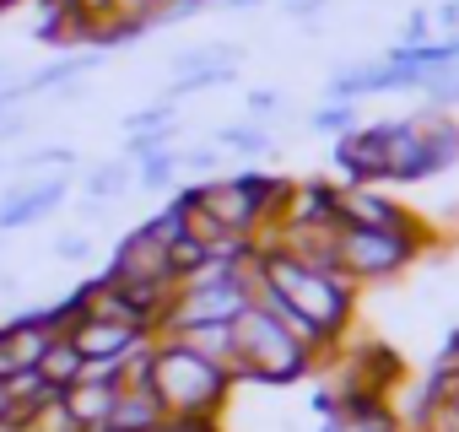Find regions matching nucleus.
<instances>
[{
    "mask_svg": "<svg viewBox=\"0 0 459 432\" xmlns=\"http://www.w3.org/2000/svg\"><path fill=\"white\" fill-rule=\"evenodd\" d=\"M389 178H400V184L427 178V130H421V119L389 125Z\"/></svg>",
    "mask_w": 459,
    "mask_h": 432,
    "instance_id": "11",
    "label": "nucleus"
},
{
    "mask_svg": "<svg viewBox=\"0 0 459 432\" xmlns=\"http://www.w3.org/2000/svg\"><path fill=\"white\" fill-rule=\"evenodd\" d=\"M152 6H157V0H108L114 17H130V22H141V28H146V12H152Z\"/></svg>",
    "mask_w": 459,
    "mask_h": 432,
    "instance_id": "27",
    "label": "nucleus"
},
{
    "mask_svg": "<svg viewBox=\"0 0 459 432\" xmlns=\"http://www.w3.org/2000/svg\"><path fill=\"white\" fill-rule=\"evenodd\" d=\"M168 341L189 346L195 357H205V362H216V367H227V373L238 378V341H233V324H184V330H173Z\"/></svg>",
    "mask_w": 459,
    "mask_h": 432,
    "instance_id": "12",
    "label": "nucleus"
},
{
    "mask_svg": "<svg viewBox=\"0 0 459 432\" xmlns=\"http://www.w3.org/2000/svg\"><path fill=\"white\" fill-rule=\"evenodd\" d=\"M233 341H238V378H265V384H292L314 367V351L303 341H292L260 303H249L233 319Z\"/></svg>",
    "mask_w": 459,
    "mask_h": 432,
    "instance_id": "3",
    "label": "nucleus"
},
{
    "mask_svg": "<svg viewBox=\"0 0 459 432\" xmlns=\"http://www.w3.org/2000/svg\"><path fill=\"white\" fill-rule=\"evenodd\" d=\"M0 427H17V400H12L6 378H0Z\"/></svg>",
    "mask_w": 459,
    "mask_h": 432,
    "instance_id": "29",
    "label": "nucleus"
},
{
    "mask_svg": "<svg viewBox=\"0 0 459 432\" xmlns=\"http://www.w3.org/2000/svg\"><path fill=\"white\" fill-rule=\"evenodd\" d=\"M141 228H146V233H152L162 249H173V244L189 233V205H184V194H178V200H168V205L152 216V222H141Z\"/></svg>",
    "mask_w": 459,
    "mask_h": 432,
    "instance_id": "18",
    "label": "nucleus"
},
{
    "mask_svg": "<svg viewBox=\"0 0 459 432\" xmlns=\"http://www.w3.org/2000/svg\"><path fill=\"white\" fill-rule=\"evenodd\" d=\"M335 222H341V228H373V233L416 228L411 216H405L389 194H378L373 184H346V189H335Z\"/></svg>",
    "mask_w": 459,
    "mask_h": 432,
    "instance_id": "7",
    "label": "nucleus"
},
{
    "mask_svg": "<svg viewBox=\"0 0 459 432\" xmlns=\"http://www.w3.org/2000/svg\"><path fill=\"white\" fill-rule=\"evenodd\" d=\"M65 335H71V346H76L87 362H114V357L135 351L152 330H130V324H114V319H76Z\"/></svg>",
    "mask_w": 459,
    "mask_h": 432,
    "instance_id": "9",
    "label": "nucleus"
},
{
    "mask_svg": "<svg viewBox=\"0 0 459 432\" xmlns=\"http://www.w3.org/2000/svg\"><path fill=\"white\" fill-rule=\"evenodd\" d=\"M211 146L216 151H233V157H271V130L265 125H255V119H238V125H221L216 135H211Z\"/></svg>",
    "mask_w": 459,
    "mask_h": 432,
    "instance_id": "15",
    "label": "nucleus"
},
{
    "mask_svg": "<svg viewBox=\"0 0 459 432\" xmlns=\"http://www.w3.org/2000/svg\"><path fill=\"white\" fill-rule=\"evenodd\" d=\"M216 162H221L216 146H184L178 151V173H216Z\"/></svg>",
    "mask_w": 459,
    "mask_h": 432,
    "instance_id": "24",
    "label": "nucleus"
},
{
    "mask_svg": "<svg viewBox=\"0 0 459 432\" xmlns=\"http://www.w3.org/2000/svg\"><path fill=\"white\" fill-rule=\"evenodd\" d=\"M173 178H178V146H162V151L135 162V184L141 189H168Z\"/></svg>",
    "mask_w": 459,
    "mask_h": 432,
    "instance_id": "19",
    "label": "nucleus"
},
{
    "mask_svg": "<svg viewBox=\"0 0 459 432\" xmlns=\"http://www.w3.org/2000/svg\"><path fill=\"white\" fill-rule=\"evenodd\" d=\"M71 162H76L71 146H44V151H28V157H22V173H33V168H65V173H71Z\"/></svg>",
    "mask_w": 459,
    "mask_h": 432,
    "instance_id": "23",
    "label": "nucleus"
},
{
    "mask_svg": "<svg viewBox=\"0 0 459 432\" xmlns=\"http://www.w3.org/2000/svg\"><path fill=\"white\" fill-rule=\"evenodd\" d=\"M432 28H443L448 39H459V0H443V6L432 12Z\"/></svg>",
    "mask_w": 459,
    "mask_h": 432,
    "instance_id": "28",
    "label": "nucleus"
},
{
    "mask_svg": "<svg viewBox=\"0 0 459 432\" xmlns=\"http://www.w3.org/2000/svg\"><path fill=\"white\" fill-rule=\"evenodd\" d=\"M168 421V410L157 405V394L146 384H119L114 410H108V432H157Z\"/></svg>",
    "mask_w": 459,
    "mask_h": 432,
    "instance_id": "10",
    "label": "nucleus"
},
{
    "mask_svg": "<svg viewBox=\"0 0 459 432\" xmlns=\"http://www.w3.org/2000/svg\"><path fill=\"white\" fill-rule=\"evenodd\" d=\"M125 130H130V135H152V130H173V98H162V103H152V108H135V114L125 119Z\"/></svg>",
    "mask_w": 459,
    "mask_h": 432,
    "instance_id": "20",
    "label": "nucleus"
},
{
    "mask_svg": "<svg viewBox=\"0 0 459 432\" xmlns=\"http://www.w3.org/2000/svg\"><path fill=\"white\" fill-rule=\"evenodd\" d=\"M103 276L114 287H178V276L168 265V249L146 228H135L130 238H119V249H114V260H108Z\"/></svg>",
    "mask_w": 459,
    "mask_h": 432,
    "instance_id": "5",
    "label": "nucleus"
},
{
    "mask_svg": "<svg viewBox=\"0 0 459 432\" xmlns=\"http://www.w3.org/2000/svg\"><path fill=\"white\" fill-rule=\"evenodd\" d=\"M221 6H233V12H249V6H265V0H221Z\"/></svg>",
    "mask_w": 459,
    "mask_h": 432,
    "instance_id": "32",
    "label": "nucleus"
},
{
    "mask_svg": "<svg viewBox=\"0 0 459 432\" xmlns=\"http://www.w3.org/2000/svg\"><path fill=\"white\" fill-rule=\"evenodd\" d=\"M314 130H330V135H346V130H357V114H351V103H330V108H319V114H314Z\"/></svg>",
    "mask_w": 459,
    "mask_h": 432,
    "instance_id": "22",
    "label": "nucleus"
},
{
    "mask_svg": "<svg viewBox=\"0 0 459 432\" xmlns=\"http://www.w3.org/2000/svg\"><path fill=\"white\" fill-rule=\"evenodd\" d=\"M82 362H87V357L71 346V335H55V341H49V351L39 357V373H44V384H55V389H71V384L82 378Z\"/></svg>",
    "mask_w": 459,
    "mask_h": 432,
    "instance_id": "16",
    "label": "nucleus"
},
{
    "mask_svg": "<svg viewBox=\"0 0 459 432\" xmlns=\"http://www.w3.org/2000/svg\"><path fill=\"white\" fill-rule=\"evenodd\" d=\"M17 98H22L17 87H0V114H12V108H17Z\"/></svg>",
    "mask_w": 459,
    "mask_h": 432,
    "instance_id": "31",
    "label": "nucleus"
},
{
    "mask_svg": "<svg viewBox=\"0 0 459 432\" xmlns=\"http://www.w3.org/2000/svg\"><path fill=\"white\" fill-rule=\"evenodd\" d=\"M335 162L346 168L351 184H373V178H389V125H373V130H346L335 141Z\"/></svg>",
    "mask_w": 459,
    "mask_h": 432,
    "instance_id": "8",
    "label": "nucleus"
},
{
    "mask_svg": "<svg viewBox=\"0 0 459 432\" xmlns=\"http://www.w3.org/2000/svg\"><path fill=\"white\" fill-rule=\"evenodd\" d=\"M55 255L76 265V260H87V255H92V238H87V233H65V238H55Z\"/></svg>",
    "mask_w": 459,
    "mask_h": 432,
    "instance_id": "26",
    "label": "nucleus"
},
{
    "mask_svg": "<svg viewBox=\"0 0 459 432\" xmlns=\"http://www.w3.org/2000/svg\"><path fill=\"white\" fill-rule=\"evenodd\" d=\"M12 6H22V0H0V12H12Z\"/></svg>",
    "mask_w": 459,
    "mask_h": 432,
    "instance_id": "33",
    "label": "nucleus"
},
{
    "mask_svg": "<svg viewBox=\"0 0 459 432\" xmlns=\"http://www.w3.org/2000/svg\"><path fill=\"white\" fill-rule=\"evenodd\" d=\"M114 394H119V384H92V378H76L71 389H60V405H65V416L87 432V427H108Z\"/></svg>",
    "mask_w": 459,
    "mask_h": 432,
    "instance_id": "13",
    "label": "nucleus"
},
{
    "mask_svg": "<svg viewBox=\"0 0 459 432\" xmlns=\"http://www.w3.org/2000/svg\"><path fill=\"white\" fill-rule=\"evenodd\" d=\"M130 178H135V173H130V162H125V157H114V162H98V168L87 173V200H92V205H103V200H119V194L130 189Z\"/></svg>",
    "mask_w": 459,
    "mask_h": 432,
    "instance_id": "17",
    "label": "nucleus"
},
{
    "mask_svg": "<svg viewBox=\"0 0 459 432\" xmlns=\"http://www.w3.org/2000/svg\"><path fill=\"white\" fill-rule=\"evenodd\" d=\"M98 65H103V55H98V49H87V55H60V60H49L44 71H33L17 92H22V98H39V92H65L71 82H82V76H87V71H98Z\"/></svg>",
    "mask_w": 459,
    "mask_h": 432,
    "instance_id": "14",
    "label": "nucleus"
},
{
    "mask_svg": "<svg viewBox=\"0 0 459 432\" xmlns=\"http://www.w3.org/2000/svg\"><path fill=\"white\" fill-rule=\"evenodd\" d=\"M71 194V178L65 173H49V178H33V184H12L0 194V233H17V228H33L44 222L49 211H60Z\"/></svg>",
    "mask_w": 459,
    "mask_h": 432,
    "instance_id": "6",
    "label": "nucleus"
},
{
    "mask_svg": "<svg viewBox=\"0 0 459 432\" xmlns=\"http://www.w3.org/2000/svg\"><path fill=\"white\" fill-rule=\"evenodd\" d=\"M281 108H287V103H281V92H271V87H255V92H249V119H255V125L276 119Z\"/></svg>",
    "mask_w": 459,
    "mask_h": 432,
    "instance_id": "25",
    "label": "nucleus"
},
{
    "mask_svg": "<svg viewBox=\"0 0 459 432\" xmlns=\"http://www.w3.org/2000/svg\"><path fill=\"white\" fill-rule=\"evenodd\" d=\"M0 432H17V427H0Z\"/></svg>",
    "mask_w": 459,
    "mask_h": 432,
    "instance_id": "35",
    "label": "nucleus"
},
{
    "mask_svg": "<svg viewBox=\"0 0 459 432\" xmlns=\"http://www.w3.org/2000/svg\"><path fill=\"white\" fill-rule=\"evenodd\" d=\"M146 389L157 394V405L168 416H221L227 389H233V373L205 362V357H195L189 346H178L168 335H157Z\"/></svg>",
    "mask_w": 459,
    "mask_h": 432,
    "instance_id": "1",
    "label": "nucleus"
},
{
    "mask_svg": "<svg viewBox=\"0 0 459 432\" xmlns=\"http://www.w3.org/2000/svg\"><path fill=\"white\" fill-rule=\"evenodd\" d=\"M416 255H421V233H416V228H400V233L341 228V233H335V265H341L346 281H384V276H400Z\"/></svg>",
    "mask_w": 459,
    "mask_h": 432,
    "instance_id": "4",
    "label": "nucleus"
},
{
    "mask_svg": "<svg viewBox=\"0 0 459 432\" xmlns=\"http://www.w3.org/2000/svg\"><path fill=\"white\" fill-rule=\"evenodd\" d=\"M0 87H12V82H6V65H0Z\"/></svg>",
    "mask_w": 459,
    "mask_h": 432,
    "instance_id": "34",
    "label": "nucleus"
},
{
    "mask_svg": "<svg viewBox=\"0 0 459 432\" xmlns=\"http://www.w3.org/2000/svg\"><path fill=\"white\" fill-rule=\"evenodd\" d=\"M255 265H260V281L281 303H292L319 335H330V341L341 335V324L351 319V303H357V281H346L341 271H308L292 255H260Z\"/></svg>",
    "mask_w": 459,
    "mask_h": 432,
    "instance_id": "2",
    "label": "nucleus"
},
{
    "mask_svg": "<svg viewBox=\"0 0 459 432\" xmlns=\"http://www.w3.org/2000/svg\"><path fill=\"white\" fill-rule=\"evenodd\" d=\"M432 39V12L427 6H411V17H405V28H400V49H416V44H427Z\"/></svg>",
    "mask_w": 459,
    "mask_h": 432,
    "instance_id": "21",
    "label": "nucleus"
},
{
    "mask_svg": "<svg viewBox=\"0 0 459 432\" xmlns=\"http://www.w3.org/2000/svg\"><path fill=\"white\" fill-rule=\"evenodd\" d=\"M319 6H325V0H292V17H298V22H314Z\"/></svg>",
    "mask_w": 459,
    "mask_h": 432,
    "instance_id": "30",
    "label": "nucleus"
}]
</instances>
